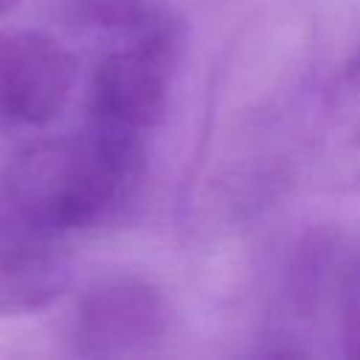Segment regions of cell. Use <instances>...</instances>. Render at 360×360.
<instances>
[{"mask_svg":"<svg viewBox=\"0 0 360 360\" xmlns=\"http://www.w3.org/2000/svg\"><path fill=\"white\" fill-rule=\"evenodd\" d=\"M146 141L84 124L20 149L0 172V197L31 222L68 236L112 219L135 194Z\"/></svg>","mask_w":360,"mask_h":360,"instance_id":"cell-1","label":"cell"},{"mask_svg":"<svg viewBox=\"0 0 360 360\" xmlns=\"http://www.w3.org/2000/svg\"><path fill=\"white\" fill-rule=\"evenodd\" d=\"M183 42L180 20L138 39L115 42L90 73L87 121L146 141V132L166 112Z\"/></svg>","mask_w":360,"mask_h":360,"instance_id":"cell-2","label":"cell"},{"mask_svg":"<svg viewBox=\"0 0 360 360\" xmlns=\"http://www.w3.org/2000/svg\"><path fill=\"white\" fill-rule=\"evenodd\" d=\"M172 332L166 295L132 276L101 278L73 304L68 318V346L76 357L112 360L155 352Z\"/></svg>","mask_w":360,"mask_h":360,"instance_id":"cell-3","label":"cell"},{"mask_svg":"<svg viewBox=\"0 0 360 360\" xmlns=\"http://www.w3.org/2000/svg\"><path fill=\"white\" fill-rule=\"evenodd\" d=\"M76 76V56L56 37L37 28H0V127H48L68 107Z\"/></svg>","mask_w":360,"mask_h":360,"instance_id":"cell-4","label":"cell"},{"mask_svg":"<svg viewBox=\"0 0 360 360\" xmlns=\"http://www.w3.org/2000/svg\"><path fill=\"white\" fill-rule=\"evenodd\" d=\"M70 281L65 236L45 231L0 197V315H28Z\"/></svg>","mask_w":360,"mask_h":360,"instance_id":"cell-5","label":"cell"},{"mask_svg":"<svg viewBox=\"0 0 360 360\" xmlns=\"http://www.w3.org/2000/svg\"><path fill=\"white\" fill-rule=\"evenodd\" d=\"M76 25L110 34L118 42L138 39L177 20L166 0H68Z\"/></svg>","mask_w":360,"mask_h":360,"instance_id":"cell-6","label":"cell"},{"mask_svg":"<svg viewBox=\"0 0 360 360\" xmlns=\"http://www.w3.org/2000/svg\"><path fill=\"white\" fill-rule=\"evenodd\" d=\"M343 338L346 352L352 357H360V267L343 287Z\"/></svg>","mask_w":360,"mask_h":360,"instance_id":"cell-7","label":"cell"},{"mask_svg":"<svg viewBox=\"0 0 360 360\" xmlns=\"http://www.w3.org/2000/svg\"><path fill=\"white\" fill-rule=\"evenodd\" d=\"M17 3H20V0H0V17L11 14V11L17 8Z\"/></svg>","mask_w":360,"mask_h":360,"instance_id":"cell-8","label":"cell"}]
</instances>
